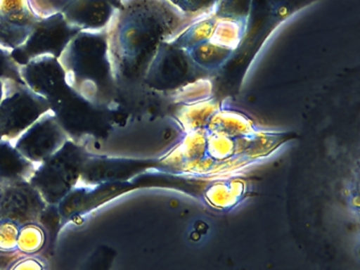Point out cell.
<instances>
[{"instance_id":"cell-1","label":"cell","mask_w":360,"mask_h":270,"mask_svg":"<svg viewBox=\"0 0 360 270\" xmlns=\"http://www.w3.org/2000/svg\"><path fill=\"white\" fill-rule=\"evenodd\" d=\"M106 30L113 76L136 82L163 35L161 18H155L146 1L123 2Z\"/></svg>"},{"instance_id":"cell-2","label":"cell","mask_w":360,"mask_h":270,"mask_svg":"<svg viewBox=\"0 0 360 270\" xmlns=\"http://www.w3.org/2000/svg\"><path fill=\"white\" fill-rule=\"evenodd\" d=\"M58 60L73 90L88 101L107 108L115 90V76L106 29L79 31L67 44Z\"/></svg>"},{"instance_id":"cell-3","label":"cell","mask_w":360,"mask_h":270,"mask_svg":"<svg viewBox=\"0 0 360 270\" xmlns=\"http://www.w3.org/2000/svg\"><path fill=\"white\" fill-rule=\"evenodd\" d=\"M49 105L68 139L79 145L106 139L112 128L109 110L88 101L70 86Z\"/></svg>"},{"instance_id":"cell-4","label":"cell","mask_w":360,"mask_h":270,"mask_svg":"<svg viewBox=\"0 0 360 270\" xmlns=\"http://www.w3.org/2000/svg\"><path fill=\"white\" fill-rule=\"evenodd\" d=\"M88 154L85 146L68 139L58 152L37 167L29 183L48 205L58 206L77 188Z\"/></svg>"},{"instance_id":"cell-5","label":"cell","mask_w":360,"mask_h":270,"mask_svg":"<svg viewBox=\"0 0 360 270\" xmlns=\"http://www.w3.org/2000/svg\"><path fill=\"white\" fill-rule=\"evenodd\" d=\"M48 111L47 99L26 84H10L7 95L0 103V139H18Z\"/></svg>"},{"instance_id":"cell-6","label":"cell","mask_w":360,"mask_h":270,"mask_svg":"<svg viewBox=\"0 0 360 270\" xmlns=\"http://www.w3.org/2000/svg\"><path fill=\"white\" fill-rule=\"evenodd\" d=\"M79 31L81 30L69 25L60 13L41 17L26 41L11 51L12 57L20 65H25L44 55L60 58L67 44Z\"/></svg>"},{"instance_id":"cell-7","label":"cell","mask_w":360,"mask_h":270,"mask_svg":"<svg viewBox=\"0 0 360 270\" xmlns=\"http://www.w3.org/2000/svg\"><path fill=\"white\" fill-rule=\"evenodd\" d=\"M68 139L50 110L18 137L14 146L27 160L41 164L58 152Z\"/></svg>"},{"instance_id":"cell-8","label":"cell","mask_w":360,"mask_h":270,"mask_svg":"<svg viewBox=\"0 0 360 270\" xmlns=\"http://www.w3.org/2000/svg\"><path fill=\"white\" fill-rule=\"evenodd\" d=\"M47 205L29 181L0 187V221L37 223Z\"/></svg>"},{"instance_id":"cell-9","label":"cell","mask_w":360,"mask_h":270,"mask_svg":"<svg viewBox=\"0 0 360 270\" xmlns=\"http://www.w3.org/2000/svg\"><path fill=\"white\" fill-rule=\"evenodd\" d=\"M20 76L31 91L48 101L60 96L69 86L62 63L51 55L37 57L20 65Z\"/></svg>"},{"instance_id":"cell-10","label":"cell","mask_w":360,"mask_h":270,"mask_svg":"<svg viewBox=\"0 0 360 270\" xmlns=\"http://www.w3.org/2000/svg\"><path fill=\"white\" fill-rule=\"evenodd\" d=\"M35 169L34 162L22 155L11 141L0 139V187L29 181Z\"/></svg>"},{"instance_id":"cell-11","label":"cell","mask_w":360,"mask_h":270,"mask_svg":"<svg viewBox=\"0 0 360 270\" xmlns=\"http://www.w3.org/2000/svg\"><path fill=\"white\" fill-rule=\"evenodd\" d=\"M39 18L35 13L10 15L0 12V46L10 51L22 46Z\"/></svg>"},{"instance_id":"cell-12","label":"cell","mask_w":360,"mask_h":270,"mask_svg":"<svg viewBox=\"0 0 360 270\" xmlns=\"http://www.w3.org/2000/svg\"><path fill=\"white\" fill-rule=\"evenodd\" d=\"M231 49L210 41L200 42L191 46L189 56L198 65L207 69L219 67L231 55Z\"/></svg>"},{"instance_id":"cell-13","label":"cell","mask_w":360,"mask_h":270,"mask_svg":"<svg viewBox=\"0 0 360 270\" xmlns=\"http://www.w3.org/2000/svg\"><path fill=\"white\" fill-rule=\"evenodd\" d=\"M48 236L43 226L37 223L20 226L18 238V252L20 255H33L45 246Z\"/></svg>"},{"instance_id":"cell-14","label":"cell","mask_w":360,"mask_h":270,"mask_svg":"<svg viewBox=\"0 0 360 270\" xmlns=\"http://www.w3.org/2000/svg\"><path fill=\"white\" fill-rule=\"evenodd\" d=\"M0 80L5 84H25L20 76V65L14 60L11 51L0 46Z\"/></svg>"},{"instance_id":"cell-15","label":"cell","mask_w":360,"mask_h":270,"mask_svg":"<svg viewBox=\"0 0 360 270\" xmlns=\"http://www.w3.org/2000/svg\"><path fill=\"white\" fill-rule=\"evenodd\" d=\"M217 4L216 16L237 20L248 16L252 0H219Z\"/></svg>"},{"instance_id":"cell-16","label":"cell","mask_w":360,"mask_h":270,"mask_svg":"<svg viewBox=\"0 0 360 270\" xmlns=\"http://www.w3.org/2000/svg\"><path fill=\"white\" fill-rule=\"evenodd\" d=\"M20 225L11 221H0V252L14 255L18 252V238Z\"/></svg>"},{"instance_id":"cell-17","label":"cell","mask_w":360,"mask_h":270,"mask_svg":"<svg viewBox=\"0 0 360 270\" xmlns=\"http://www.w3.org/2000/svg\"><path fill=\"white\" fill-rule=\"evenodd\" d=\"M179 10L185 13H195L216 4L219 0H169Z\"/></svg>"},{"instance_id":"cell-18","label":"cell","mask_w":360,"mask_h":270,"mask_svg":"<svg viewBox=\"0 0 360 270\" xmlns=\"http://www.w3.org/2000/svg\"><path fill=\"white\" fill-rule=\"evenodd\" d=\"M9 270H44V264L34 257H20L10 266Z\"/></svg>"},{"instance_id":"cell-19","label":"cell","mask_w":360,"mask_h":270,"mask_svg":"<svg viewBox=\"0 0 360 270\" xmlns=\"http://www.w3.org/2000/svg\"><path fill=\"white\" fill-rule=\"evenodd\" d=\"M22 255L18 253H14V255H6V253L0 252V270L6 269L9 268L16 259H20Z\"/></svg>"},{"instance_id":"cell-20","label":"cell","mask_w":360,"mask_h":270,"mask_svg":"<svg viewBox=\"0 0 360 270\" xmlns=\"http://www.w3.org/2000/svg\"><path fill=\"white\" fill-rule=\"evenodd\" d=\"M8 84H5V82L0 80V103H1V101H3V99L5 98L6 95H7Z\"/></svg>"}]
</instances>
